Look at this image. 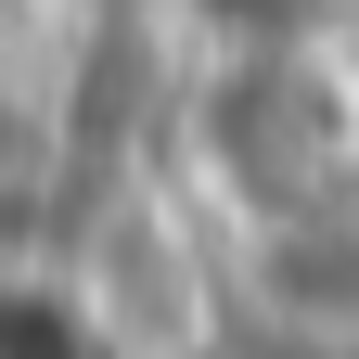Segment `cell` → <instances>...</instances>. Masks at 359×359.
<instances>
[{
    "mask_svg": "<svg viewBox=\"0 0 359 359\" xmlns=\"http://www.w3.org/2000/svg\"><path fill=\"white\" fill-rule=\"evenodd\" d=\"M0 359H103V321L39 269H0Z\"/></svg>",
    "mask_w": 359,
    "mask_h": 359,
    "instance_id": "1",
    "label": "cell"
}]
</instances>
